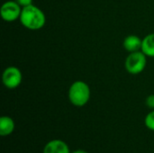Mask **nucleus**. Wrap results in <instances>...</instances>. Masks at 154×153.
<instances>
[{
	"instance_id": "nucleus-10",
	"label": "nucleus",
	"mask_w": 154,
	"mask_h": 153,
	"mask_svg": "<svg viewBox=\"0 0 154 153\" xmlns=\"http://www.w3.org/2000/svg\"><path fill=\"white\" fill-rule=\"evenodd\" d=\"M144 123H145L146 127L149 130L153 131L154 132V110H152V112H150L146 115L145 120H144Z\"/></svg>"
},
{
	"instance_id": "nucleus-6",
	"label": "nucleus",
	"mask_w": 154,
	"mask_h": 153,
	"mask_svg": "<svg viewBox=\"0 0 154 153\" xmlns=\"http://www.w3.org/2000/svg\"><path fill=\"white\" fill-rule=\"evenodd\" d=\"M43 153H71L68 144L61 140H52L49 142L44 149Z\"/></svg>"
},
{
	"instance_id": "nucleus-3",
	"label": "nucleus",
	"mask_w": 154,
	"mask_h": 153,
	"mask_svg": "<svg viewBox=\"0 0 154 153\" xmlns=\"http://www.w3.org/2000/svg\"><path fill=\"white\" fill-rule=\"evenodd\" d=\"M146 57L147 56L142 50L129 53L125 60V69L127 72L132 75H138L142 73L146 67Z\"/></svg>"
},
{
	"instance_id": "nucleus-4",
	"label": "nucleus",
	"mask_w": 154,
	"mask_h": 153,
	"mask_svg": "<svg viewBox=\"0 0 154 153\" xmlns=\"http://www.w3.org/2000/svg\"><path fill=\"white\" fill-rule=\"evenodd\" d=\"M23 79V75L21 70L14 67V66H10L6 68L2 76V81L5 87L8 89H14L18 87Z\"/></svg>"
},
{
	"instance_id": "nucleus-1",
	"label": "nucleus",
	"mask_w": 154,
	"mask_h": 153,
	"mask_svg": "<svg viewBox=\"0 0 154 153\" xmlns=\"http://www.w3.org/2000/svg\"><path fill=\"white\" fill-rule=\"evenodd\" d=\"M19 19L23 27L32 31L42 29L46 23L44 13L33 5L23 7Z\"/></svg>"
},
{
	"instance_id": "nucleus-2",
	"label": "nucleus",
	"mask_w": 154,
	"mask_h": 153,
	"mask_svg": "<svg viewBox=\"0 0 154 153\" xmlns=\"http://www.w3.org/2000/svg\"><path fill=\"white\" fill-rule=\"evenodd\" d=\"M89 98L90 88L86 82L77 80L71 84L69 89V99L73 106L78 107L84 106L88 104Z\"/></svg>"
},
{
	"instance_id": "nucleus-9",
	"label": "nucleus",
	"mask_w": 154,
	"mask_h": 153,
	"mask_svg": "<svg viewBox=\"0 0 154 153\" xmlns=\"http://www.w3.org/2000/svg\"><path fill=\"white\" fill-rule=\"evenodd\" d=\"M147 57L154 58V33H150L144 37L141 50Z\"/></svg>"
},
{
	"instance_id": "nucleus-13",
	"label": "nucleus",
	"mask_w": 154,
	"mask_h": 153,
	"mask_svg": "<svg viewBox=\"0 0 154 153\" xmlns=\"http://www.w3.org/2000/svg\"><path fill=\"white\" fill-rule=\"evenodd\" d=\"M71 153H88L86 151H84V150H76V151H74L73 152Z\"/></svg>"
},
{
	"instance_id": "nucleus-5",
	"label": "nucleus",
	"mask_w": 154,
	"mask_h": 153,
	"mask_svg": "<svg viewBox=\"0 0 154 153\" xmlns=\"http://www.w3.org/2000/svg\"><path fill=\"white\" fill-rule=\"evenodd\" d=\"M22 9L23 8H21V5L14 0L7 1L4 3L1 7V16L5 22H14L20 18Z\"/></svg>"
},
{
	"instance_id": "nucleus-12",
	"label": "nucleus",
	"mask_w": 154,
	"mask_h": 153,
	"mask_svg": "<svg viewBox=\"0 0 154 153\" xmlns=\"http://www.w3.org/2000/svg\"><path fill=\"white\" fill-rule=\"evenodd\" d=\"M14 1L22 7H25L30 5H32V0H14Z\"/></svg>"
},
{
	"instance_id": "nucleus-11",
	"label": "nucleus",
	"mask_w": 154,
	"mask_h": 153,
	"mask_svg": "<svg viewBox=\"0 0 154 153\" xmlns=\"http://www.w3.org/2000/svg\"><path fill=\"white\" fill-rule=\"evenodd\" d=\"M146 106L154 110V95H150L147 98H146Z\"/></svg>"
},
{
	"instance_id": "nucleus-7",
	"label": "nucleus",
	"mask_w": 154,
	"mask_h": 153,
	"mask_svg": "<svg viewBox=\"0 0 154 153\" xmlns=\"http://www.w3.org/2000/svg\"><path fill=\"white\" fill-rule=\"evenodd\" d=\"M142 43H143V40H141L139 36L128 35L124 40L123 46L126 51L131 53V52H135V51L141 50H142Z\"/></svg>"
},
{
	"instance_id": "nucleus-8",
	"label": "nucleus",
	"mask_w": 154,
	"mask_h": 153,
	"mask_svg": "<svg viewBox=\"0 0 154 153\" xmlns=\"http://www.w3.org/2000/svg\"><path fill=\"white\" fill-rule=\"evenodd\" d=\"M14 122L9 116H2L0 118V134L1 136H8L14 130Z\"/></svg>"
}]
</instances>
